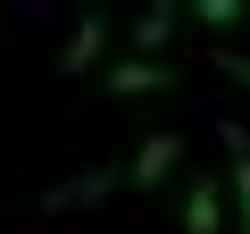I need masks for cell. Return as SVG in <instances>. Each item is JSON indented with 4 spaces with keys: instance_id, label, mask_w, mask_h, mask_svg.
<instances>
[{
    "instance_id": "6da1fadb",
    "label": "cell",
    "mask_w": 250,
    "mask_h": 234,
    "mask_svg": "<svg viewBox=\"0 0 250 234\" xmlns=\"http://www.w3.org/2000/svg\"><path fill=\"white\" fill-rule=\"evenodd\" d=\"M167 84H175V67H159V59H142V50L108 59V92H117V100H134V92H167Z\"/></svg>"
},
{
    "instance_id": "7a4b0ae2",
    "label": "cell",
    "mask_w": 250,
    "mask_h": 234,
    "mask_svg": "<svg viewBox=\"0 0 250 234\" xmlns=\"http://www.w3.org/2000/svg\"><path fill=\"white\" fill-rule=\"evenodd\" d=\"M175 159H184V134H150V142H142L134 159H125L117 176H125V184H134V192H150V184H159V176H167Z\"/></svg>"
},
{
    "instance_id": "3957f363",
    "label": "cell",
    "mask_w": 250,
    "mask_h": 234,
    "mask_svg": "<svg viewBox=\"0 0 250 234\" xmlns=\"http://www.w3.org/2000/svg\"><path fill=\"white\" fill-rule=\"evenodd\" d=\"M100 50H108V17H100V9H83V17H75V34L59 42V75H83Z\"/></svg>"
},
{
    "instance_id": "277c9868",
    "label": "cell",
    "mask_w": 250,
    "mask_h": 234,
    "mask_svg": "<svg viewBox=\"0 0 250 234\" xmlns=\"http://www.w3.org/2000/svg\"><path fill=\"white\" fill-rule=\"evenodd\" d=\"M225 201H233V192H225L217 176H192V192H184V234H217V226H225Z\"/></svg>"
},
{
    "instance_id": "5b68a950",
    "label": "cell",
    "mask_w": 250,
    "mask_h": 234,
    "mask_svg": "<svg viewBox=\"0 0 250 234\" xmlns=\"http://www.w3.org/2000/svg\"><path fill=\"white\" fill-rule=\"evenodd\" d=\"M217 134H225V167H233V217L250 234V134L242 126H217Z\"/></svg>"
},
{
    "instance_id": "8992f818",
    "label": "cell",
    "mask_w": 250,
    "mask_h": 234,
    "mask_svg": "<svg viewBox=\"0 0 250 234\" xmlns=\"http://www.w3.org/2000/svg\"><path fill=\"white\" fill-rule=\"evenodd\" d=\"M175 34V0H150L142 9V25H134V42H142V59H159V42Z\"/></svg>"
},
{
    "instance_id": "52a82bcc",
    "label": "cell",
    "mask_w": 250,
    "mask_h": 234,
    "mask_svg": "<svg viewBox=\"0 0 250 234\" xmlns=\"http://www.w3.org/2000/svg\"><path fill=\"white\" fill-rule=\"evenodd\" d=\"M100 184H108V176H67V184H50V209H83Z\"/></svg>"
},
{
    "instance_id": "ba28073f",
    "label": "cell",
    "mask_w": 250,
    "mask_h": 234,
    "mask_svg": "<svg viewBox=\"0 0 250 234\" xmlns=\"http://www.w3.org/2000/svg\"><path fill=\"white\" fill-rule=\"evenodd\" d=\"M192 17H200V25H217V34H225V25H242V0H192Z\"/></svg>"
},
{
    "instance_id": "9c48e42d",
    "label": "cell",
    "mask_w": 250,
    "mask_h": 234,
    "mask_svg": "<svg viewBox=\"0 0 250 234\" xmlns=\"http://www.w3.org/2000/svg\"><path fill=\"white\" fill-rule=\"evenodd\" d=\"M208 67H225V75H233V84H242V92H250V59H242V50H217V59H208Z\"/></svg>"
}]
</instances>
